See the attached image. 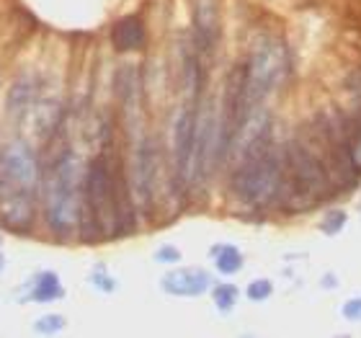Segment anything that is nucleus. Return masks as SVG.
<instances>
[{"instance_id":"nucleus-18","label":"nucleus","mask_w":361,"mask_h":338,"mask_svg":"<svg viewBox=\"0 0 361 338\" xmlns=\"http://www.w3.org/2000/svg\"><path fill=\"white\" fill-rule=\"evenodd\" d=\"M180 258V253L176 248H160L158 251V261L160 263H173V261H178Z\"/></svg>"},{"instance_id":"nucleus-4","label":"nucleus","mask_w":361,"mask_h":338,"mask_svg":"<svg viewBox=\"0 0 361 338\" xmlns=\"http://www.w3.org/2000/svg\"><path fill=\"white\" fill-rule=\"evenodd\" d=\"M233 176L238 199L253 207H264L281 196L284 186V158L269 147V137L240 155Z\"/></svg>"},{"instance_id":"nucleus-11","label":"nucleus","mask_w":361,"mask_h":338,"mask_svg":"<svg viewBox=\"0 0 361 338\" xmlns=\"http://www.w3.org/2000/svg\"><path fill=\"white\" fill-rule=\"evenodd\" d=\"M62 294V286L57 284V277L54 274H42L37 279V286H34V300L39 302H49L54 297H60Z\"/></svg>"},{"instance_id":"nucleus-3","label":"nucleus","mask_w":361,"mask_h":338,"mask_svg":"<svg viewBox=\"0 0 361 338\" xmlns=\"http://www.w3.org/2000/svg\"><path fill=\"white\" fill-rule=\"evenodd\" d=\"M83 179L75 152H60L44 176V215L47 225L57 238H70L80 227L83 215Z\"/></svg>"},{"instance_id":"nucleus-7","label":"nucleus","mask_w":361,"mask_h":338,"mask_svg":"<svg viewBox=\"0 0 361 338\" xmlns=\"http://www.w3.org/2000/svg\"><path fill=\"white\" fill-rule=\"evenodd\" d=\"M194 31L202 52H212L219 39V6L217 0H194Z\"/></svg>"},{"instance_id":"nucleus-12","label":"nucleus","mask_w":361,"mask_h":338,"mask_svg":"<svg viewBox=\"0 0 361 338\" xmlns=\"http://www.w3.org/2000/svg\"><path fill=\"white\" fill-rule=\"evenodd\" d=\"M346 143H348V155H351V163L361 173V124L346 132Z\"/></svg>"},{"instance_id":"nucleus-19","label":"nucleus","mask_w":361,"mask_h":338,"mask_svg":"<svg viewBox=\"0 0 361 338\" xmlns=\"http://www.w3.org/2000/svg\"><path fill=\"white\" fill-rule=\"evenodd\" d=\"M0 269H3V251H0Z\"/></svg>"},{"instance_id":"nucleus-17","label":"nucleus","mask_w":361,"mask_h":338,"mask_svg":"<svg viewBox=\"0 0 361 338\" xmlns=\"http://www.w3.org/2000/svg\"><path fill=\"white\" fill-rule=\"evenodd\" d=\"M343 315H346L348 320H361V300L346 302V308H343Z\"/></svg>"},{"instance_id":"nucleus-1","label":"nucleus","mask_w":361,"mask_h":338,"mask_svg":"<svg viewBox=\"0 0 361 338\" xmlns=\"http://www.w3.org/2000/svg\"><path fill=\"white\" fill-rule=\"evenodd\" d=\"M39 160L29 143L13 140L0 150V222L26 233L37 215Z\"/></svg>"},{"instance_id":"nucleus-10","label":"nucleus","mask_w":361,"mask_h":338,"mask_svg":"<svg viewBox=\"0 0 361 338\" xmlns=\"http://www.w3.org/2000/svg\"><path fill=\"white\" fill-rule=\"evenodd\" d=\"M214 255H217V269L222 274H235L243 269V255L233 246H219V248H214Z\"/></svg>"},{"instance_id":"nucleus-8","label":"nucleus","mask_w":361,"mask_h":338,"mask_svg":"<svg viewBox=\"0 0 361 338\" xmlns=\"http://www.w3.org/2000/svg\"><path fill=\"white\" fill-rule=\"evenodd\" d=\"M209 282V274L202 269H178L163 279V289L178 297H194V294H202Z\"/></svg>"},{"instance_id":"nucleus-6","label":"nucleus","mask_w":361,"mask_h":338,"mask_svg":"<svg viewBox=\"0 0 361 338\" xmlns=\"http://www.w3.org/2000/svg\"><path fill=\"white\" fill-rule=\"evenodd\" d=\"M196 104H188L178 114L173 137V158H176V176L180 183H186L188 166H191V150H194V132H196Z\"/></svg>"},{"instance_id":"nucleus-2","label":"nucleus","mask_w":361,"mask_h":338,"mask_svg":"<svg viewBox=\"0 0 361 338\" xmlns=\"http://www.w3.org/2000/svg\"><path fill=\"white\" fill-rule=\"evenodd\" d=\"M129 191L132 186L124 179V171L109 166L104 155L88 163L83 179V204L101 235H121L132 230L135 202Z\"/></svg>"},{"instance_id":"nucleus-13","label":"nucleus","mask_w":361,"mask_h":338,"mask_svg":"<svg viewBox=\"0 0 361 338\" xmlns=\"http://www.w3.org/2000/svg\"><path fill=\"white\" fill-rule=\"evenodd\" d=\"M214 302H217L219 310H230L238 302V289L233 284H219L214 289Z\"/></svg>"},{"instance_id":"nucleus-15","label":"nucleus","mask_w":361,"mask_h":338,"mask_svg":"<svg viewBox=\"0 0 361 338\" xmlns=\"http://www.w3.org/2000/svg\"><path fill=\"white\" fill-rule=\"evenodd\" d=\"M328 219H331V222H323V230L328 235L338 233L341 227L346 225V215H343V212H331V215H328Z\"/></svg>"},{"instance_id":"nucleus-9","label":"nucleus","mask_w":361,"mask_h":338,"mask_svg":"<svg viewBox=\"0 0 361 338\" xmlns=\"http://www.w3.org/2000/svg\"><path fill=\"white\" fill-rule=\"evenodd\" d=\"M111 39H114V47L119 52H135V49H140L145 44L142 21L140 18H124V21H119L114 26Z\"/></svg>"},{"instance_id":"nucleus-14","label":"nucleus","mask_w":361,"mask_h":338,"mask_svg":"<svg viewBox=\"0 0 361 338\" xmlns=\"http://www.w3.org/2000/svg\"><path fill=\"white\" fill-rule=\"evenodd\" d=\"M269 294H271V282H266V279H258V282H253V284L248 286V297H250V300L261 302V300H266Z\"/></svg>"},{"instance_id":"nucleus-5","label":"nucleus","mask_w":361,"mask_h":338,"mask_svg":"<svg viewBox=\"0 0 361 338\" xmlns=\"http://www.w3.org/2000/svg\"><path fill=\"white\" fill-rule=\"evenodd\" d=\"M243 70H245L243 73V106H245V116H248V111L258 109L271 90L281 85V80L289 73V54L281 47V42L266 39L253 49Z\"/></svg>"},{"instance_id":"nucleus-16","label":"nucleus","mask_w":361,"mask_h":338,"mask_svg":"<svg viewBox=\"0 0 361 338\" xmlns=\"http://www.w3.org/2000/svg\"><path fill=\"white\" fill-rule=\"evenodd\" d=\"M62 325H65V320L62 318H57V315H49V318H44V320H39V331H60Z\"/></svg>"}]
</instances>
